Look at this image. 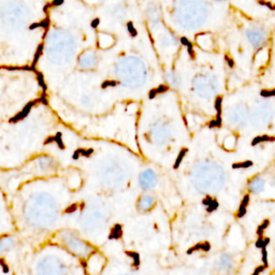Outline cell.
Listing matches in <instances>:
<instances>
[{
	"instance_id": "cell-7",
	"label": "cell",
	"mask_w": 275,
	"mask_h": 275,
	"mask_svg": "<svg viewBox=\"0 0 275 275\" xmlns=\"http://www.w3.org/2000/svg\"><path fill=\"white\" fill-rule=\"evenodd\" d=\"M262 187H263V182L260 180V178H255L253 182L251 183V190L255 191V192H257V191L261 190L262 189Z\"/></svg>"
},
{
	"instance_id": "cell-29",
	"label": "cell",
	"mask_w": 275,
	"mask_h": 275,
	"mask_svg": "<svg viewBox=\"0 0 275 275\" xmlns=\"http://www.w3.org/2000/svg\"><path fill=\"white\" fill-rule=\"evenodd\" d=\"M63 2H64V0H54L53 4L54 6H59V4H61Z\"/></svg>"
},
{
	"instance_id": "cell-5",
	"label": "cell",
	"mask_w": 275,
	"mask_h": 275,
	"mask_svg": "<svg viewBox=\"0 0 275 275\" xmlns=\"http://www.w3.org/2000/svg\"><path fill=\"white\" fill-rule=\"evenodd\" d=\"M210 248H211V245H210V243H208V242H203V243H200V244H198V245H196V246L191 247L190 249L187 251V254H192L194 251H198V249H201V251H210Z\"/></svg>"
},
{
	"instance_id": "cell-14",
	"label": "cell",
	"mask_w": 275,
	"mask_h": 275,
	"mask_svg": "<svg viewBox=\"0 0 275 275\" xmlns=\"http://www.w3.org/2000/svg\"><path fill=\"white\" fill-rule=\"evenodd\" d=\"M217 206H218V203H217V201H215L214 199H212V201L210 202L208 205H206V208H208V212L215 211L216 208H217Z\"/></svg>"
},
{
	"instance_id": "cell-12",
	"label": "cell",
	"mask_w": 275,
	"mask_h": 275,
	"mask_svg": "<svg viewBox=\"0 0 275 275\" xmlns=\"http://www.w3.org/2000/svg\"><path fill=\"white\" fill-rule=\"evenodd\" d=\"M222 97H218L215 100V110L217 111V115H219V116H220V113H222Z\"/></svg>"
},
{
	"instance_id": "cell-20",
	"label": "cell",
	"mask_w": 275,
	"mask_h": 275,
	"mask_svg": "<svg viewBox=\"0 0 275 275\" xmlns=\"http://www.w3.org/2000/svg\"><path fill=\"white\" fill-rule=\"evenodd\" d=\"M128 30H129V32L131 33V35H132V37H135V35H137L138 32L135 31V28L133 27L132 23H129V24H128Z\"/></svg>"
},
{
	"instance_id": "cell-15",
	"label": "cell",
	"mask_w": 275,
	"mask_h": 275,
	"mask_svg": "<svg viewBox=\"0 0 275 275\" xmlns=\"http://www.w3.org/2000/svg\"><path fill=\"white\" fill-rule=\"evenodd\" d=\"M222 125V117L219 116V115H217V117H216V119L212 120L211 123H210V128H213V127H219Z\"/></svg>"
},
{
	"instance_id": "cell-28",
	"label": "cell",
	"mask_w": 275,
	"mask_h": 275,
	"mask_svg": "<svg viewBox=\"0 0 275 275\" xmlns=\"http://www.w3.org/2000/svg\"><path fill=\"white\" fill-rule=\"evenodd\" d=\"M109 85H112V86H114V85H115V83H111V81L104 82V83L102 84V88H104V87H106V86H109Z\"/></svg>"
},
{
	"instance_id": "cell-16",
	"label": "cell",
	"mask_w": 275,
	"mask_h": 275,
	"mask_svg": "<svg viewBox=\"0 0 275 275\" xmlns=\"http://www.w3.org/2000/svg\"><path fill=\"white\" fill-rule=\"evenodd\" d=\"M129 256H131L132 257V259L134 260L133 265L135 268H138V265H140V258H139V254H137V253H127Z\"/></svg>"
},
{
	"instance_id": "cell-9",
	"label": "cell",
	"mask_w": 275,
	"mask_h": 275,
	"mask_svg": "<svg viewBox=\"0 0 275 275\" xmlns=\"http://www.w3.org/2000/svg\"><path fill=\"white\" fill-rule=\"evenodd\" d=\"M253 166V162L247 160V161L244 162H236V163H233L232 168L233 169H240V168H249V167Z\"/></svg>"
},
{
	"instance_id": "cell-27",
	"label": "cell",
	"mask_w": 275,
	"mask_h": 275,
	"mask_svg": "<svg viewBox=\"0 0 275 275\" xmlns=\"http://www.w3.org/2000/svg\"><path fill=\"white\" fill-rule=\"evenodd\" d=\"M157 95V92H156V88H153L151 92H149V95H148V97H149V99H153L155 96Z\"/></svg>"
},
{
	"instance_id": "cell-25",
	"label": "cell",
	"mask_w": 275,
	"mask_h": 275,
	"mask_svg": "<svg viewBox=\"0 0 275 275\" xmlns=\"http://www.w3.org/2000/svg\"><path fill=\"white\" fill-rule=\"evenodd\" d=\"M78 208V204H73V205H71L70 208H68L67 210H66V213H72L73 211H75Z\"/></svg>"
},
{
	"instance_id": "cell-8",
	"label": "cell",
	"mask_w": 275,
	"mask_h": 275,
	"mask_svg": "<svg viewBox=\"0 0 275 275\" xmlns=\"http://www.w3.org/2000/svg\"><path fill=\"white\" fill-rule=\"evenodd\" d=\"M267 141H274V138L273 137H269V135H261V137L255 138L253 142H251V145L255 146L257 145L258 143H261V142H267Z\"/></svg>"
},
{
	"instance_id": "cell-30",
	"label": "cell",
	"mask_w": 275,
	"mask_h": 275,
	"mask_svg": "<svg viewBox=\"0 0 275 275\" xmlns=\"http://www.w3.org/2000/svg\"><path fill=\"white\" fill-rule=\"evenodd\" d=\"M227 61H228V64H229V67H233V60L230 59L229 57H226Z\"/></svg>"
},
{
	"instance_id": "cell-4",
	"label": "cell",
	"mask_w": 275,
	"mask_h": 275,
	"mask_svg": "<svg viewBox=\"0 0 275 275\" xmlns=\"http://www.w3.org/2000/svg\"><path fill=\"white\" fill-rule=\"evenodd\" d=\"M154 205V199L151 196H144L142 197V199L139 202V208L143 210V211H147L149 208H153Z\"/></svg>"
},
{
	"instance_id": "cell-26",
	"label": "cell",
	"mask_w": 275,
	"mask_h": 275,
	"mask_svg": "<svg viewBox=\"0 0 275 275\" xmlns=\"http://www.w3.org/2000/svg\"><path fill=\"white\" fill-rule=\"evenodd\" d=\"M99 23H100L99 18H95V19L92 22V28H97V26L99 25Z\"/></svg>"
},
{
	"instance_id": "cell-18",
	"label": "cell",
	"mask_w": 275,
	"mask_h": 275,
	"mask_svg": "<svg viewBox=\"0 0 275 275\" xmlns=\"http://www.w3.org/2000/svg\"><path fill=\"white\" fill-rule=\"evenodd\" d=\"M0 265L2 267V270H3L4 273H8V272H9V267H8V265L6 263L3 258H0Z\"/></svg>"
},
{
	"instance_id": "cell-2",
	"label": "cell",
	"mask_w": 275,
	"mask_h": 275,
	"mask_svg": "<svg viewBox=\"0 0 275 275\" xmlns=\"http://www.w3.org/2000/svg\"><path fill=\"white\" fill-rule=\"evenodd\" d=\"M140 184L144 189H148L156 184V175L152 170H146L140 176Z\"/></svg>"
},
{
	"instance_id": "cell-17",
	"label": "cell",
	"mask_w": 275,
	"mask_h": 275,
	"mask_svg": "<svg viewBox=\"0 0 275 275\" xmlns=\"http://www.w3.org/2000/svg\"><path fill=\"white\" fill-rule=\"evenodd\" d=\"M246 208H247L246 206L241 204L240 208H239V212H238V217H243V216L245 215V213H246Z\"/></svg>"
},
{
	"instance_id": "cell-22",
	"label": "cell",
	"mask_w": 275,
	"mask_h": 275,
	"mask_svg": "<svg viewBox=\"0 0 275 275\" xmlns=\"http://www.w3.org/2000/svg\"><path fill=\"white\" fill-rule=\"evenodd\" d=\"M258 3H260V4H262V6H265V7H269L271 10H273L274 9V6H272L270 2H267V1H265V0H259L258 1Z\"/></svg>"
},
{
	"instance_id": "cell-1",
	"label": "cell",
	"mask_w": 275,
	"mask_h": 275,
	"mask_svg": "<svg viewBox=\"0 0 275 275\" xmlns=\"http://www.w3.org/2000/svg\"><path fill=\"white\" fill-rule=\"evenodd\" d=\"M0 14L7 24L10 23L12 25H16L24 19L27 13L25 11V7L21 3H10V6L8 4L7 7L3 8Z\"/></svg>"
},
{
	"instance_id": "cell-10",
	"label": "cell",
	"mask_w": 275,
	"mask_h": 275,
	"mask_svg": "<svg viewBox=\"0 0 275 275\" xmlns=\"http://www.w3.org/2000/svg\"><path fill=\"white\" fill-rule=\"evenodd\" d=\"M186 153H187L186 148H184V149L181 151V153L178 154V156H177L176 161H175V163H174V169H177V168H178V166L181 165V162L183 161V158H184V156L186 155Z\"/></svg>"
},
{
	"instance_id": "cell-19",
	"label": "cell",
	"mask_w": 275,
	"mask_h": 275,
	"mask_svg": "<svg viewBox=\"0 0 275 275\" xmlns=\"http://www.w3.org/2000/svg\"><path fill=\"white\" fill-rule=\"evenodd\" d=\"M168 90V86L167 85H160L156 88V92L157 94H162V92H166Z\"/></svg>"
},
{
	"instance_id": "cell-24",
	"label": "cell",
	"mask_w": 275,
	"mask_h": 275,
	"mask_svg": "<svg viewBox=\"0 0 275 275\" xmlns=\"http://www.w3.org/2000/svg\"><path fill=\"white\" fill-rule=\"evenodd\" d=\"M181 43H182L183 45H186V46H189L191 44V43L189 42V40L187 39V38H181Z\"/></svg>"
},
{
	"instance_id": "cell-21",
	"label": "cell",
	"mask_w": 275,
	"mask_h": 275,
	"mask_svg": "<svg viewBox=\"0 0 275 275\" xmlns=\"http://www.w3.org/2000/svg\"><path fill=\"white\" fill-rule=\"evenodd\" d=\"M274 90H271V92H269V90H262L261 92V96L262 97H273L274 96Z\"/></svg>"
},
{
	"instance_id": "cell-3",
	"label": "cell",
	"mask_w": 275,
	"mask_h": 275,
	"mask_svg": "<svg viewBox=\"0 0 275 275\" xmlns=\"http://www.w3.org/2000/svg\"><path fill=\"white\" fill-rule=\"evenodd\" d=\"M247 37H248V40L256 46L260 45L262 40H263L260 32L255 31V30H248L247 31Z\"/></svg>"
},
{
	"instance_id": "cell-23",
	"label": "cell",
	"mask_w": 275,
	"mask_h": 275,
	"mask_svg": "<svg viewBox=\"0 0 275 275\" xmlns=\"http://www.w3.org/2000/svg\"><path fill=\"white\" fill-rule=\"evenodd\" d=\"M263 270H265V267H263V265H260V267H258V268L255 270V272L253 273V275H260V273L263 271Z\"/></svg>"
},
{
	"instance_id": "cell-13",
	"label": "cell",
	"mask_w": 275,
	"mask_h": 275,
	"mask_svg": "<svg viewBox=\"0 0 275 275\" xmlns=\"http://www.w3.org/2000/svg\"><path fill=\"white\" fill-rule=\"evenodd\" d=\"M262 262H263V267L265 268H268V251H267V248L265 247H262Z\"/></svg>"
},
{
	"instance_id": "cell-6",
	"label": "cell",
	"mask_w": 275,
	"mask_h": 275,
	"mask_svg": "<svg viewBox=\"0 0 275 275\" xmlns=\"http://www.w3.org/2000/svg\"><path fill=\"white\" fill-rule=\"evenodd\" d=\"M122 234H123V232H122V226L120 225H115L113 229L111 230V234H110L109 239H119Z\"/></svg>"
},
{
	"instance_id": "cell-11",
	"label": "cell",
	"mask_w": 275,
	"mask_h": 275,
	"mask_svg": "<svg viewBox=\"0 0 275 275\" xmlns=\"http://www.w3.org/2000/svg\"><path fill=\"white\" fill-rule=\"evenodd\" d=\"M269 220H265V222H262V225H260L259 226V228L257 229V234L259 236H262V233H263V231L265 230V228H268L269 226Z\"/></svg>"
}]
</instances>
